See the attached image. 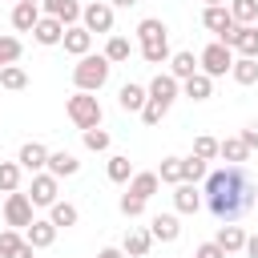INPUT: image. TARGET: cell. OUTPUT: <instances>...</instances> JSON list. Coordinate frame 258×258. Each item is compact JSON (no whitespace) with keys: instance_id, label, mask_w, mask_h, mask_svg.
<instances>
[{"instance_id":"obj_45","label":"cell","mask_w":258,"mask_h":258,"mask_svg":"<svg viewBox=\"0 0 258 258\" xmlns=\"http://www.w3.org/2000/svg\"><path fill=\"white\" fill-rule=\"evenodd\" d=\"M238 137L246 141V149H258V121H250V125H246V129H242Z\"/></svg>"},{"instance_id":"obj_47","label":"cell","mask_w":258,"mask_h":258,"mask_svg":"<svg viewBox=\"0 0 258 258\" xmlns=\"http://www.w3.org/2000/svg\"><path fill=\"white\" fill-rule=\"evenodd\" d=\"M97 258H125V250H121V246H105Z\"/></svg>"},{"instance_id":"obj_36","label":"cell","mask_w":258,"mask_h":258,"mask_svg":"<svg viewBox=\"0 0 258 258\" xmlns=\"http://www.w3.org/2000/svg\"><path fill=\"white\" fill-rule=\"evenodd\" d=\"M141 56L145 64H165L173 52H169V40H153V44H141Z\"/></svg>"},{"instance_id":"obj_14","label":"cell","mask_w":258,"mask_h":258,"mask_svg":"<svg viewBox=\"0 0 258 258\" xmlns=\"http://www.w3.org/2000/svg\"><path fill=\"white\" fill-rule=\"evenodd\" d=\"M60 44H64V52H73V56L81 60V56H89V48H93V32H89L85 24H73V28H64V40H60Z\"/></svg>"},{"instance_id":"obj_33","label":"cell","mask_w":258,"mask_h":258,"mask_svg":"<svg viewBox=\"0 0 258 258\" xmlns=\"http://www.w3.org/2000/svg\"><path fill=\"white\" fill-rule=\"evenodd\" d=\"M234 24H258V0H230Z\"/></svg>"},{"instance_id":"obj_34","label":"cell","mask_w":258,"mask_h":258,"mask_svg":"<svg viewBox=\"0 0 258 258\" xmlns=\"http://www.w3.org/2000/svg\"><path fill=\"white\" fill-rule=\"evenodd\" d=\"M105 56H109V64H121V60H129V56H133V44H129V36H109V44H105Z\"/></svg>"},{"instance_id":"obj_21","label":"cell","mask_w":258,"mask_h":258,"mask_svg":"<svg viewBox=\"0 0 258 258\" xmlns=\"http://www.w3.org/2000/svg\"><path fill=\"white\" fill-rule=\"evenodd\" d=\"M81 169V161H77V153H69V149H56V153H48V173L60 181V177H73Z\"/></svg>"},{"instance_id":"obj_9","label":"cell","mask_w":258,"mask_h":258,"mask_svg":"<svg viewBox=\"0 0 258 258\" xmlns=\"http://www.w3.org/2000/svg\"><path fill=\"white\" fill-rule=\"evenodd\" d=\"M177 93H181V81H173L169 73H157V77L149 81V101H157L161 109H169V105L177 101Z\"/></svg>"},{"instance_id":"obj_42","label":"cell","mask_w":258,"mask_h":258,"mask_svg":"<svg viewBox=\"0 0 258 258\" xmlns=\"http://www.w3.org/2000/svg\"><path fill=\"white\" fill-rule=\"evenodd\" d=\"M20 242H24V234H20V230H12V226H8V230H0V258H8Z\"/></svg>"},{"instance_id":"obj_38","label":"cell","mask_w":258,"mask_h":258,"mask_svg":"<svg viewBox=\"0 0 258 258\" xmlns=\"http://www.w3.org/2000/svg\"><path fill=\"white\" fill-rule=\"evenodd\" d=\"M20 52H24V44H20L16 36H0V69L16 64V60H20Z\"/></svg>"},{"instance_id":"obj_29","label":"cell","mask_w":258,"mask_h":258,"mask_svg":"<svg viewBox=\"0 0 258 258\" xmlns=\"http://www.w3.org/2000/svg\"><path fill=\"white\" fill-rule=\"evenodd\" d=\"M206 177H210V161H202V157H194V153L181 157V181H194V185H198V181H206Z\"/></svg>"},{"instance_id":"obj_43","label":"cell","mask_w":258,"mask_h":258,"mask_svg":"<svg viewBox=\"0 0 258 258\" xmlns=\"http://www.w3.org/2000/svg\"><path fill=\"white\" fill-rule=\"evenodd\" d=\"M165 113H169V109H161L157 101H149V105L141 109V121H145V125H161V117H165Z\"/></svg>"},{"instance_id":"obj_39","label":"cell","mask_w":258,"mask_h":258,"mask_svg":"<svg viewBox=\"0 0 258 258\" xmlns=\"http://www.w3.org/2000/svg\"><path fill=\"white\" fill-rule=\"evenodd\" d=\"M218 145H222L218 137H206V133H202V137H194V157L214 161V157H218Z\"/></svg>"},{"instance_id":"obj_50","label":"cell","mask_w":258,"mask_h":258,"mask_svg":"<svg viewBox=\"0 0 258 258\" xmlns=\"http://www.w3.org/2000/svg\"><path fill=\"white\" fill-rule=\"evenodd\" d=\"M218 4H226V0H206V8H218Z\"/></svg>"},{"instance_id":"obj_18","label":"cell","mask_w":258,"mask_h":258,"mask_svg":"<svg viewBox=\"0 0 258 258\" xmlns=\"http://www.w3.org/2000/svg\"><path fill=\"white\" fill-rule=\"evenodd\" d=\"M149 246H153V234H149V230H141V226H133V230L125 234V242H121L125 258H145V254H149Z\"/></svg>"},{"instance_id":"obj_23","label":"cell","mask_w":258,"mask_h":258,"mask_svg":"<svg viewBox=\"0 0 258 258\" xmlns=\"http://www.w3.org/2000/svg\"><path fill=\"white\" fill-rule=\"evenodd\" d=\"M181 93H185L189 101H210V97H214V77H206V73H194L189 81H181Z\"/></svg>"},{"instance_id":"obj_32","label":"cell","mask_w":258,"mask_h":258,"mask_svg":"<svg viewBox=\"0 0 258 258\" xmlns=\"http://www.w3.org/2000/svg\"><path fill=\"white\" fill-rule=\"evenodd\" d=\"M20 161H0V194H16L20 189Z\"/></svg>"},{"instance_id":"obj_17","label":"cell","mask_w":258,"mask_h":258,"mask_svg":"<svg viewBox=\"0 0 258 258\" xmlns=\"http://www.w3.org/2000/svg\"><path fill=\"white\" fill-rule=\"evenodd\" d=\"M246 238H250V234H246L238 222H226V226H218V238H214V242H218L226 254H238V250H246Z\"/></svg>"},{"instance_id":"obj_16","label":"cell","mask_w":258,"mask_h":258,"mask_svg":"<svg viewBox=\"0 0 258 258\" xmlns=\"http://www.w3.org/2000/svg\"><path fill=\"white\" fill-rule=\"evenodd\" d=\"M149 234H153V242H177L181 238V226H177L173 214H153L149 218Z\"/></svg>"},{"instance_id":"obj_11","label":"cell","mask_w":258,"mask_h":258,"mask_svg":"<svg viewBox=\"0 0 258 258\" xmlns=\"http://www.w3.org/2000/svg\"><path fill=\"white\" fill-rule=\"evenodd\" d=\"M202 24L218 36V40H226L230 32H234V16H230V4H218V8H206L202 12Z\"/></svg>"},{"instance_id":"obj_7","label":"cell","mask_w":258,"mask_h":258,"mask_svg":"<svg viewBox=\"0 0 258 258\" xmlns=\"http://www.w3.org/2000/svg\"><path fill=\"white\" fill-rule=\"evenodd\" d=\"M56 189H60V181L52 177V173H32V185H28V198H32V206H44V210H52L60 198H56Z\"/></svg>"},{"instance_id":"obj_40","label":"cell","mask_w":258,"mask_h":258,"mask_svg":"<svg viewBox=\"0 0 258 258\" xmlns=\"http://www.w3.org/2000/svg\"><path fill=\"white\" fill-rule=\"evenodd\" d=\"M81 137H85V149H93V153H105V149H109V133H105L101 125H97V129H85Z\"/></svg>"},{"instance_id":"obj_22","label":"cell","mask_w":258,"mask_h":258,"mask_svg":"<svg viewBox=\"0 0 258 258\" xmlns=\"http://www.w3.org/2000/svg\"><path fill=\"white\" fill-rule=\"evenodd\" d=\"M194 73H202V64H198L194 52H173V56H169V77H173V81H189Z\"/></svg>"},{"instance_id":"obj_28","label":"cell","mask_w":258,"mask_h":258,"mask_svg":"<svg viewBox=\"0 0 258 258\" xmlns=\"http://www.w3.org/2000/svg\"><path fill=\"white\" fill-rule=\"evenodd\" d=\"M105 173H109V181H117V185H121V181H129L137 169H133V161H129L125 153H113V157H109V165H105Z\"/></svg>"},{"instance_id":"obj_25","label":"cell","mask_w":258,"mask_h":258,"mask_svg":"<svg viewBox=\"0 0 258 258\" xmlns=\"http://www.w3.org/2000/svg\"><path fill=\"white\" fill-rule=\"evenodd\" d=\"M157 189H161V177H157V173H149V169H141V173H133V177H129V194H137V198H145V202H149Z\"/></svg>"},{"instance_id":"obj_8","label":"cell","mask_w":258,"mask_h":258,"mask_svg":"<svg viewBox=\"0 0 258 258\" xmlns=\"http://www.w3.org/2000/svg\"><path fill=\"white\" fill-rule=\"evenodd\" d=\"M81 24L89 32H113V4L109 0H93L85 12H81Z\"/></svg>"},{"instance_id":"obj_2","label":"cell","mask_w":258,"mask_h":258,"mask_svg":"<svg viewBox=\"0 0 258 258\" xmlns=\"http://www.w3.org/2000/svg\"><path fill=\"white\" fill-rule=\"evenodd\" d=\"M109 73H113V64H109V56L101 52V56H81L77 64H73V85H77V93H101L105 89V81H109Z\"/></svg>"},{"instance_id":"obj_12","label":"cell","mask_w":258,"mask_h":258,"mask_svg":"<svg viewBox=\"0 0 258 258\" xmlns=\"http://www.w3.org/2000/svg\"><path fill=\"white\" fill-rule=\"evenodd\" d=\"M202 189L194 185V181H181V185H173V210L177 214H198L202 210Z\"/></svg>"},{"instance_id":"obj_31","label":"cell","mask_w":258,"mask_h":258,"mask_svg":"<svg viewBox=\"0 0 258 258\" xmlns=\"http://www.w3.org/2000/svg\"><path fill=\"white\" fill-rule=\"evenodd\" d=\"M230 77H234L238 85H258V60H250V56H234Z\"/></svg>"},{"instance_id":"obj_15","label":"cell","mask_w":258,"mask_h":258,"mask_svg":"<svg viewBox=\"0 0 258 258\" xmlns=\"http://www.w3.org/2000/svg\"><path fill=\"white\" fill-rule=\"evenodd\" d=\"M24 242H28L32 250H48V246L56 242V226H52L48 218H36V222L24 230Z\"/></svg>"},{"instance_id":"obj_3","label":"cell","mask_w":258,"mask_h":258,"mask_svg":"<svg viewBox=\"0 0 258 258\" xmlns=\"http://www.w3.org/2000/svg\"><path fill=\"white\" fill-rule=\"evenodd\" d=\"M101 117H105V113H101V101H97L93 93H73V97H69V121H73L81 133H85V129H97Z\"/></svg>"},{"instance_id":"obj_46","label":"cell","mask_w":258,"mask_h":258,"mask_svg":"<svg viewBox=\"0 0 258 258\" xmlns=\"http://www.w3.org/2000/svg\"><path fill=\"white\" fill-rule=\"evenodd\" d=\"M32 254H36V250H32V246H28V242H20V246H16V250H12V254H8V258H32Z\"/></svg>"},{"instance_id":"obj_30","label":"cell","mask_w":258,"mask_h":258,"mask_svg":"<svg viewBox=\"0 0 258 258\" xmlns=\"http://www.w3.org/2000/svg\"><path fill=\"white\" fill-rule=\"evenodd\" d=\"M77 218H81V214H77V206H73V202H56V206L48 210V222H52L56 230H69V226H77Z\"/></svg>"},{"instance_id":"obj_49","label":"cell","mask_w":258,"mask_h":258,"mask_svg":"<svg viewBox=\"0 0 258 258\" xmlns=\"http://www.w3.org/2000/svg\"><path fill=\"white\" fill-rule=\"evenodd\" d=\"M109 4H113V8H133L137 0H109Z\"/></svg>"},{"instance_id":"obj_1","label":"cell","mask_w":258,"mask_h":258,"mask_svg":"<svg viewBox=\"0 0 258 258\" xmlns=\"http://www.w3.org/2000/svg\"><path fill=\"white\" fill-rule=\"evenodd\" d=\"M202 198H206V206H210V214H214L218 222H238L250 206H258V198H254V181H250V173H246L242 165L214 169V173L206 177Z\"/></svg>"},{"instance_id":"obj_26","label":"cell","mask_w":258,"mask_h":258,"mask_svg":"<svg viewBox=\"0 0 258 258\" xmlns=\"http://www.w3.org/2000/svg\"><path fill=\"white\" fill-rule=\"evenodd\" d=\"M137 40H141V44H153V40H169V28H165V20H157V16H145V20L137 24Z\"/></svg>"},{"instance_id":"obj_19","label":"cell","mask_w":258,"mask_h":258,"mask_svg":"<svg viewBox=\"0 0 258 258\" xmlns=\"http://www.w3.org/2000/svg\"><path fill=\"white\" fill-rule=\"evenodd\" d=\"M32 40L36 44H60L64 40V24L56 16H40V24L32 28Z\"/></svg>"},{"instance_id":"obj_24","label":"cell","mask_w":258,"mask_h":258,"mask_svg":"<svg viewBox=\"0 0 258 258\" xmlns=\"http://www.w3.org/2000/svg\"><path fill=\"white\" fill-rule=\"evenodd\" d=\"M40 24V4H16L12 8V28L16 32H32Z\"/></svg>"},{"instance_id":"obj_13","label":"cell","mask_w":258,"mask_h":258,"mask_svg":"<svg viewBox=\"0 0 258 258\" xmlns=\"http://www.w3.org/2000/svg\"><path fill=\"white\" fill-rule=\"evenodd\" d=\"M40 4H44V16H56L64 28H73L81 20V12H85L81 0H40Z\"/></svg>"},{"instance_id":"obj_10","label":"cell","mask_w":258,"mask_h":258,"mask_svg":"<svg viewBox=\"0 0 258 258\" xmlns=\"http://www.w3.org/2000/svg\"><path fill=\"white\" fill-rule=\"evenodd\" d=\"M16 161H20V169H28V173H44V169H48V145L24 141L20 153H16Z\"/></svg>"},{"instance_id":"obj_48","label":"cell","mask_w":258,"mask_h":258,"mask_svg":"<svg viewBox=\"0 0 258 258\" xmlns=\"http://www.w3.org/2000/svg\"><path fill=\"white\" fill-rule=\"evenodd\" d=\"M246 254H250V258H258V234H250V238H246Z\"/></svg>"},{"instance_id":"obj_27","label":"cell","mask_w":258,"mask_h":258,"mask_svg":"<svg viewBox=\"0 0 258 258\" xmlns=\"http://www.w3.org/2000/svg\"><path fill=\"white\" fill-rule=\"evenodd\" d=\"M218 157H226L230 165H242V161L250 157V149H246V141H242V137H226V141L218 145Z\"/></svg>"},{"instance_id":"obj_41","label":"cell","mask_w":258,"mask_h":258,"mask_svg":"<svg viewBox=\"0 0 258 258\" xmlns=\"http://www.w3.org/2000/svg\"><path fill=\"white\" fill-rule=\"evenodd\" d=\"M121 214H125V218H141V214H145V198H137V194H121Z\"/></svg>"},{"instance_id":"obj_20","label":"cell","mask_w":258,"mask_h":258,"mask_svg":"<svg viewBox=\"0 0 258 258\" xmlns=\"http://www.w3.org/2000/svg\"><path fill=\"white\" fill-rule=\"evenodd\" d=\"M117 105H121L125 113H141V109L149 105V89H141V85H121Z\"/></svg>"},{"instance_id":"obj_44","label":"cell","mask_w":258,"mask_h":258,"mask_svg":"<svg viewBox=\"0 0 258 258\" xmlns=\"http://www.w3.org/2000/svg\"><path fill=\"white\" fill-rule=\"evenodd\" d=\"M194 258H226V250H222L218 242H202V246L194 250Z\"/></svg>"},{"instance_id":"obj_4","label":"cell","mask_w":258,"mask_h":258,"mask_svg":"<svg viewBox=\"0 0 258 258\" xmlns=\"http://www.w3.org/2000/svg\"><path fill=\"white\" fill-rule=\"evenodd\" d=\"M198 64H202L206 77H226V73L234 69V48L222 44V40H214V44H206V48L198 52Z\"/></svg>"},{"instance_id":"obj_37","label":"cell","mask_w":258,"mask_h":258,"mask_svg":"<svg viewBox=\"0 0 258 258\" xmlns=\"http://www.w3.org/2000/svg\"><path fill=\"white\" fill-rule=\"evenodd\" d=\"M157 177H161L165 185H181V157H161Z\"/></svg>"},{"instance_id":"obj_6","label":"cell","mask_w":258,"mask_h":258,"mask_svg":"<svg viewBox=\"0 0 258 258\" xmlns=\"http://www.w3.org/2000/svg\"><path fill=\"white\" fill-rule=\"evenodd\" d=\"M222 44H230L238 56H250V60H258V24H234V32H230Z\"/></svg>"},{"instance_id":"obj_35","label":"cell","mask_w":258,"mask_h":258,"mask_svg":"<svg viewBox=\"0 0 258 258\" xmlns=\"http://www.w3.org/2000/svg\"><path fill=\"white\" fill-rule=\"evenodd\" d=\"M0 85L12 89V93H20V89H28V73L20 64H8V69H0Z\"/></svg>"},{"instance_id":"obj_51","label":"cell","mask_w":258,"mask_h":258,"mask_svg":"<svg viewBox=\"0 0 258 258\" xmlns=\"http://www.w3.org/2000/svg\"><path fill=\"white\" fill-rule=\"evenodd\" d=\"M16 4H40V0H16Z\"/></svg>"},{"instance_id":"obj_5","label":"cell","mask_w":258,"mask_h":258,"mask_svg":"<svg viewBox=\"0 0 258 258\" xmlns=\"http://www.w3.org/2000/svg\"><path fill=\"white\" fill-rule=\"evenodd\" d=\"M32 210H36V206H32V198H28V194H20V189L4 198V222H8L12 230H28V226L36 222V218H32Z\"/></svg>"}]
</instances>
